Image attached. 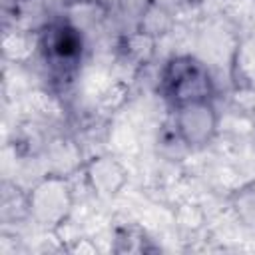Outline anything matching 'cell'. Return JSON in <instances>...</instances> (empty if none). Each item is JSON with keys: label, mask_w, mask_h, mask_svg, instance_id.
Masks as SVG:
<instances>
[{"label": "cell", "mask_w": 255, "mask_h": 255, "mask_svg": "<svg viewBox=\"0 0 255 255\" xmlns=\"http://www.w3.org/2000/svg\"><path fill=\"white\" fill-rule=\"evenodd\" d=\"M2 48H4V56L12 58V60H24L30 54V42L24 34L20 32H6L2 38Z\"/></svg>", "instance_id": "cell-8"}, {"label": "cell", "mask_w": 255, "mask_h": 255, "mask_svg": "<svg viewBox=\"0 0 255 255\" xmlns=\"http://www.w3.org/2000/svg\"><path fill=\"white\" fill-rule=\"evenodd\" d=\"M219 128V114L209 100H195L175 106V133L179 141L191 149L211 143Z\"/></svg>", "instance_id": "cell-3"}, {"label": "cell", "mask_w": 255, "mask_h": 255, "mask_svg": "<svg viewBox=\"0 0 255 255\" xmlns=\"http://www.w3.org/2000/svg\"><path fill=\"white\" fill-rule=\"evenodd\" d=\"M161 88L173 108L195 100H209L213 94L209 72L191 56H177L167 62L161 74Z\"/></svg>", "instance_id": "cell-2"}, {"label": "cell", "mask_w": 255, "mask_h": 255, "mask_svg": "<svg viewBox=\"0 0 255 255\" xmlns=\"http://www.w3.org/2000/svg\"><path fill=\"white\" fill-rule=\"evenodd\" d=\"M46 50L50 52L52 58L60 60V62H72L80 56L82 50V38L80 32L76 28H70L66 24L54 26L48 32V42H46Z\"/></svg>", "instance_id": "cell-5"}, {"label": "cell", "mask_w": 255, "mask_h": 255, "mask_svg": "<svg viewBox=\"0 0 255 255\" xmlns=\"http://www.w3.org/2000/svg\"><path fill=\"white\" fill-rule=\"evenodd\" d=\"M175 223L183 229V231H199L205 223V213L199 205L195 203H181L175 211Z\"/></svg>", "instance_id": "cell-7"}, {"label": "cell", "mask_w": 255, "mask_h": 255, "mask_svg": "<svg viewBox=\"0 0 255 255\" xmlns=\"http://www.w3.org/2000/svg\"><path fill=\"white\" fill-rule=\"evenodd\" d=\"M74 209V187L64 173H46L26 191V213L36 225L58 231Z\"/></svg>", "instance_id": "cell-1"}, {"label": "cell", "mask_w": 255, "mask_h": 255, "mask_svg": "<svg viewBox=\"0 0 255 255\" xmlns=\"http://www.w3.org/2000/svg\"><path fill=\"white\" fill-rule=\"evenodd\" d=\"M229 207L245 227L255 229V179L239 185L229 195Z\"/></svg>", "instance_id": "cell-6"}, {"label": "cell", "mask_w": 255, "mask_h": 255, "mask_svg": "<svg viewBox=\"0 0 255 255\" xmlns=\"http://www.w3.org/2000/svg\"><path fill=\"white\" fill-rule=\"evenodd\" d=\"M82 173L88 189L100 199H112L120 195L129 179L126 165L110 153H98L86 159Z\"/></svg>", "instance_id": "cell-4"}]
</instances>
